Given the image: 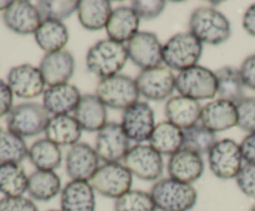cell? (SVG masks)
Here are the masks:
<instances>
[{
  "label": "cell",
  "mask_w": 255,
  "mask_h": 211,
  "mask_svg": "<svg viewBox=\"0 0 255 211\" xmlns=\"http://www.w3.org/2000/svg\"><path fill=\"white\" fill-rule=\"evenodd\" d=\"M189 32L202 44L218 46L228 41L232 35L231 21L219 10L212 6L197 7L188 21Z\"/></svg>",
  "instance_id": "cell-1"
},
{
  "label": "cell",
  "mask_w": 255,
  "mask_h": 211,
  "mask_svg": "<svg viewBox=\"0 0 255 211\" xmlns=\"http://www.w3.org/2000/svg\"><path fill=\"white\" fill-rule=\"evenodd\" d=\"M128 60V52L125 44L104 39L89 49L86 55L87 70L100 79L115 76L121 72Z\"/></svg>",
  "instance_id": "cell-2"
},
{
  "label": "cell",
  "mask_w": 255,
  "mask_h": 211,
  "mask_svg": "<svg viewBox=\"0 0 255 211\" xmlns=\"http://www.w3.org/2000/svg\"><path fill=\"white\" fill-rule=\"evenodd\" d=\"M149 194L159 211H191L198 200V193L192 184L169 176L156 181Z\"/></svg>",
  "instance_id": "cell-3"
},
{
  "label": "cell",
  "mask_w": 255,
  "mask_h": 211,
  "mask_svg": "<svg viewBox=\"0 0 255 211\" xmlns=\"http://www.w3.org/2000/svg\"><path fill=\"white\" fill-rule=\"evenodd\" d=\"M203 54V44L189 31L178 32L163 44V64L172 71L183 70L198 65Z\"/></svg>",
  "instance_id": "cell-4"
},
{
  "label": "cell",
  "mask_w": 255,
  "mask_h": 211,
  "mask_svg": "<svg viewBox=\"0 0 255 211\" xmlns=\"http://www.w3.org/2000/svg\"><path fill=\"white\" fill-rule=\"evenodd\" d=\"M95 94L105 106L117 111L129 108L139 101L141 96L136 79L122 73L100 79Z\"/></svg>",
  "instance_id": "cell-5"
},
{
  "label": "cell",
  "mask_w": 255,
  "mask_h": 211,
  "mask_svg": "<svg viewBox=\"0 0 255 211\" xmlns=\"http://www.w3.org/2000/svg\"><path fill=\"white\" fill-rule=\"evenodd\" d=\"M49 121L50 114L42 104L24 102L12 107L6 116V128L21 138H31L45 133Z\"/></svg>",
  "instance_id": "cell-6"
},
{
  "label": "cell",
  "mask_w": 255,
  "mask_h": 211,
  "mask_svg": "<svg viewBox=\"0 0 255 211\" xmlns=\"http://www.w3.org/2000/svg\"><path fill=\"white\" fill-rule=\"evenodd\" d=\"M176 89L194 101L213 99L217 97L216 72L201 65L183 70L176 76Z\"/></svg>",
  "instance_id": "cell-7"
},
{
  "label": "cell",
  "mask_w": 255,
  "mask_h": 211,
  "mask_svg": "<svg viewBox=\"0 0 255 211\" xmlns=\"http://www.w3.org/2000/svg\"><path fill=\"white\" fill-rule=\"evenodd\" d=\"M133 175L121 163H105L100 165L90 184L96 193L105 198L119 199L132 190Z\"/></svg>",
  "instance_id": "cell-8"
},
{
  "label": "cell",
  "mask_w": 255,
  "mask_h": 211,
  "mask_svg": "<svg viewBox=\"0 0 255 211\" xmlns=\"http://www.w3.org/2000/svg\"><path fill=\"white\" fill-rule=\"evenodd\" d=\"M244 159L241 144L229 138L219 139L208 153V165L214 176L223 180L236 179Z\"/></svg>",
  "instance_id": "cell-9"
},
{
  "label": "cell",
  "mask_w": 255,
  "mask_h": 211,
  "mask_svg": "<svg viewBox=\"0 0 255 211\" xmlns=\"http://www.w3.org/2000/svg\"><path fill=\"white\" fill-rule=\"evenodd\" d=\"M122 161L132 175L141 180L156 183L163 175V156L151 145H132Z\"/></svg>",
  "instance_id": "cell-10"
},
{
  "label": "cell",
  "mask_w": 255,
  "mask_h": 211,
  "mask_svg": "<svg viewBox=\"0 0 255 211\" xmlns=\"http://www.w3.org/2000/svg\"><path fill=\"white\" fill-rule=\"evenodd\" d=\"M134 79L139 94L152 102L169 99L176 89V74L167 66L141 70Z\"/></svg>",
  "instance_id": "cell-11"
},
{
  "label": "cell",
  "mask_w": 255,
  "mask_h": 211,
  "mask_svg": "<svg viewBox=\"0 0 255 211\" xmlns=\"http://www.w3.org/2000/svg\"><path fill=\"white\" fill-rule=\"evenodd\" d=\"M95 149L100 160L105 163H120L131 149V141L125 133L121 123L107 122L97 132Z\"/></svg>",
  "instance_id": "cell-12"
},
{
  "label": "cell",
  "mask_w": 255,
  "mask_h": 211,
  "mask_svg": "<svg viewBox=\"0 0 255 211\" xmlns=\"http://www.w3.org/2000/svg\"><path fill=\"white\" fill-rule=\"evenodd\" d=\"M128 59L141 70L153 69L163 64V44L149 31H138L126 45Z\"/></svg>",
  "instance_id": "cell-13"
},
{
  "label": "cell",
  "mask_w": 255,
  "mask_h": 211,
  "mask_svg": "<svg viewBox=\"0 0 255 211\" xmlns=\"http://www.w3.org/2000/svg\"><path fill=\"white\" fill-rule=\"evenodd\" d=\"M121 126L129 141L137 144L149 141L156 127L153 109L146 102L138 101L122 112Z\"/></svg>",
  "instance_id": "cell-14"
},
{
  "label": "cell",
  "mask_w": 255,
  "mask_h": 211,
  "mask_svg": "<svg viewBox=\"0 0 255 211\" xmlns=\"http://www.w3.org/2000/svg\"><path fill=\"white\" fill-rule=\"evenodd\" d=\"M6 83L12 94L19 98L32 99L41 96L45 92V79L39 67L30 64L17 65L7 72Z\"/></svg>",
  "instance_id": "cell-15"
},
{
  "label": "cell",
  "mask_w": 255,
  "mask_h": 211,
  "mask_svg": "<svg viewBox=\"0 0 255 211\" xmlns=\"http://www.w3.org/2000/svg\"><path fill=\"white\" fill-rule=\"evenodd\" d=\"M65 165L71 180L90 181L100 168V158L94 146L80 141L70 146L65 158Z\"/></svg>",
  "instance_id": "cell-16"
},
{
  "label": "cell",
  "mask_w": 255,
  "mask_h": 211,
  "mask_svg": "<svg viewBox=\"0 0 255 211\" xmlns=\"http://www.w3.org/2000/svg\"><path fill=\"white\" fill-rule=\"evenodd\" d=\"M5 26L19 35L35 34L42 22L36 5L26 0L12 1L11 6L2 14Z\"/></svg>",
  "instance_id": "cell-17"
},
{
  "label": "cell",
  "mask_w": 255,
  "mask_h": 211,
  "mask_svg": "<svg viewBox=\"0 0 255 211\" xmlns=\"http://www.w3.org/2000/svg\"><path fill=\"white\" fill-rule=\"evenodd\" d=\"M199 123L213 133L228 131L238 126L237 104L219 98L208 102L202 108Z\"/></svg>",
  "instance_id": "cell-18"
},
{
  "label": "cell",
  "mask_w": 255,
  "mask_h": 211,
  "mask_svg": "<svg viewBox=\"0 0 255 211\" xmlns=\"http://www.w3.org/2000/svg\"><path fill=\"white\" fill-rule=\"evenodd\" d=\"M167 171L169 178L193 185L204 173L203 158L194 151L182 148L169 156Z\"/></svg>",
  "instance_id": "cell-19"
},
{
  "label": "cell",
  "mask_w": 255,
  "mask_h": 211,
  "mask_svg": "<svg viewBox=\"0 0 255 211\" xmlns=\"http://www.w3.org/2000/svg\"><path fill=\"white\" fill-rule=\"evenodd\" d=\"M39 70L46 86L69 83L75 72V57L66 50L45 54L39 64Z\"/></svg>",
  "instance_id": "cell-20"
},
{
  "label": "cell",
  "mask_w": 255,
  "mask_h": 211,
  "mask_svg": "<svg viewBox=\"0 0 255 211\" xmlns=\"http://www.w3.org/2000/svg\"><path fill=\"white\" fill-rule=\"evenodd\" d=\"M81 97V92L75 84H56L45 89L42 94V106L51 116H66L75 112Z\"/></svg>",
  "instance_id": "cell-21"
},
{
  "label": "cell",
  "mask_w": 255,
  "mask_h": 211,
  "mask_svg": "<svg viewBox=\"0 0 255 211\" xmlns=\"http://www.w3.org/2000/svg\"><path fill=\"white\" fill-rule=\"evenodd\" d=\"M60 210L96 211V191L90 181H69L60 194Z\"/></svg>",
  "instance_id": "cell-22"
},
{
  "label": "cell",
  "mask_w": 255,
  "mask_h": 211,
  "mask_svg": "<svg viewBox=\"0 0 255 211\" xmlns=\"http://www.w3.org/2000/svg\"><path fill=\"white\" fill-rule=\"evenodd\" d=\"M202 108L198 101L184 96H173L164 106L167 121L181 129H188L201 122Z\"/></svg>",
  "instance_id": "cell-23"
},
{
  "label": "cell",
  "mask_w": 255,
  "mask_h": 211,
  "mask_svg": "<svg viewBox=\"0 0 255 211\" xmlns=\"http://www.w3.org/2000/svg\"><path fill=\"white\" fill-rule=\"evenodd\" d=\"M74 117L82 131L99 132L107 123V107L96 94H82L79 106L75 109Z\"/></svg>",
  "instance_id": "cell-24"
},
{
  "label": "cell",
  "mask_w": 255,
  "mask_h": 211,
  "mask_svg": "<svg viewBox=\"0 0 255 211\" xmlns=\"http://www.w3.org/2000/svg\"><path fill=\"white\" fill-rule=\"evenodd\" d=\"M139 22H141V19L131 6L122 5V6L116 7L112 11L106 25L109 39L120 44L128 42L138 32Z\"/></svg>",
  "instance_id": "cell-25"
},
{
  "label": "cell",
  "mask_w": 255,
  "mask_h": 211,
  "mask_svg": "<svg viewBox=\"0 0 255 211\" xmlns=\"http://www.w3.org/2000/svg\"><path fill=\"white\" fill-rule=\"evenodd\" d=\"M45 136L59 146H72L80 143L82 128L74 116H52L45 129Z\"/></svg>",
  "instance_id": "cell-26"
},
{
  "label": "cell",
  "mask_w": 255,
  "mask_h": 211,
  "mask_svg": "<svg viewBox=\"0 0 255 211\" xmlns=\"http://www.w3.org/2000/svg\"><path fill=\"white\" fill-rule=\"evenodd\" d=\"M112 11V4L107 0H81L77 9V17L85 30L99 31L106 29Z\"/></svg>",
  "instance_id": "cell-27"
},
{
  "label": "cell",
  "mask_w": 255,
  "mask_h": 211,
  "mask_svg": "<svg viewBox=\"0 0 255 211\" xmlns=\"http://www.w3.org/2000/svg\"><path fill=\"white\" fill-rule=\"evenodd\" d=\"M37 46L45 54L62 51L70 39L69 30L62 21L44 20L34 34Z\"/></svg>",
  "instance_id": "cell-28"
},
{
  "label": "cell",
  "mask_w": 255,
  "mask_h": 211,
  "mask_svg": "<svg viewBox=\"0 0 255 211\" xmlns=\"http://www.w3.org/2000/svg\"><path fill=\"white\" fill-rule=\"evenodd\" d=\"M61 179L55 171L35 170L29 175L27 194L31 200L46 203L61 194Z\"/></svg>",
  "instance_id": "cell-29"
},
{
  "label": "cell",
  "mask_w": 255,
  "mask_h": 211,
  "mask_svg": "<svg viewBox=\"0 0 255 211\" xmlns=\"http://www.w3.org/2000/svg\"><path fill=\"white\" fill-rule=\"evenodd\" d=\"M148 141L159 154L171 156L183 148V129L168 121L159 122L154 127Z\"/></svg>",
  "instance_id": "cell-30"
},
{
  "label": "cell",
  "mask_w": 255,
  "mask_h": 211,
  "mask_svg": "<svg viewBox=\"0 0 255 211\" xmlns=\"http://www.w3.org/2000/svg\"><path fill=\"white\" fill-rule=\"evenodd\" d=\"M217 97L219 99L238 103L246 97L243 79L239 69L234 66H223L216 71Z\"/></svg>",
  "instance_id": "cell-31"
},
{
  "label": "cell",
  "mask_w": 255,
  "mask_h": 211,
  "mask_svg": "<svg viewBox=\"0 0 255 211\" xmlns=\"http://www.w3.org/2000/svg\"><path fill=\"white\" fill-rule=\"evenodd\" d=\"M27 158L36 170L54 171L61 165L62 151L57 144L47 138H41L31 144Z\"/></svg>",
  "instance_id": "cell-32"
},
{
  "label": "cell",
  "mask_w": 255,
  "mask_h": 211,
  "mask_svg": "<svg viewBox=\"0 0 255 211\" xmlns=\"http://www.w3.org/2000/svg\"><path fill=\"white\" fill-rule=\"evenodd\" d=\"M29 175L20 164H0V193L4 196H24L27 193Z\"/></svg>",
  "instance_id": "cell-33"
},
{
  "label": "cell",
  "mask_w": 255,
  "mask_h": 211,
  "mask_svg": "<svg viewBox=\"0 0 255 211\" xmlns=\"http://www.w3.org/2000/svg\"><path fill=\"white\" fill-rule=\"evenodd\" d=\"M29 154L24 138L7 128H0V164H20Z\"/></svg>",
  "instance_id": "cell-34"
},
{
  "label": "cell",
  "mask_w": 255,
  "mask_h": 211,
  "mask_svg": "<svg viewBox=\"0 0 255 211\" xmlns=\"http://www.w3.org/2000/svg\"><path fill=\"white\" fill-rule=\"evenodd\" d=\"M217 141L218 139L216 133L207 129L201 123H197L196 126L183 131V148L199 155L208 154Z\"/></svg>",
  "instance_id": "cell-35"
},
{
  "label": "cell",
  "mask_w": 255,
  "mask_h": 211,
  "mask_svg": "<svg viewBox=\"0 0 255 211\" xmlns=\"http://www.w3.org/2000/svg\"><path fill=\"white\" fill-rule=\"evenodd\" d=\"M80 1L76 0H49V1H37L36 7L44 20H56L64 21L71 16L79 9Z\"/></svg>",
  "instance_id": "cell-36"
},
{
  "label": "cell",
  "mask_w": 255,
  "mask_h": 211,
  "mask_svg": "<svg viewBox=\"0 0 255 211\" xmlns=\"http://www.w3.org/2000/svg\"><path fill=\"white\" fill-rule=\"evenodd\" d=\"M114 211H157V208L149 193L129 190L115 200Z\"/></svg>",
  "instance_id": "cell-37"
},
{
  "label": "cell",
  "mask_w": 255,
  "mask_h": 211,
  "mask_svg": "<svg viewBox=\"0 0 255 211\" xmlns=\"http://www.w3.org/2000/svg\"><path fill=\"white\" fill-rule=\"evenodd\" d=\"M238 127L248 134L255 133V97H244L237 103Z\"/></svg>",
  "instance_id": "cell-38"
},
{
  "label": "cell",
  "mask_w": 255,
  "mask_h": 211,
  "mask_svg": "<svg viewBox=\"0 0 255 211\" xmlns=\"http://www.w3.org/2000/svg\"><path fill=\"white\" fill-rule=\"evenodd\" d=\"M139 19L153 20L161 16L166 9V1L163 0H134L131 4Z\"/></svg>",
  "instance_id": "cell-39"
},
{
  "label": "cell",
  "mask_w": 255,
  "mask_h": 211,
  "mask_svg": "<svg viewBox=\"0 0 255 211\" xmlns=\"http://www.w3.org/2000/svg\"><path fill=\"white\" fill-rule=\"evenodd\" d=\"M239 190L249 199L255 200V164L246 163L236 178Z\"/></svg>",
  "instance_id": "cell-40"
},
{
  "label": "cell",
  "mask_w": 255,
  "mask_h": 211,
  "mask_svg": "<svg viewBox=\"0 0 255 211\" xmlns=\"http://www.w3.org/2000/svg\"><path fill=\"white\" fill-rule=\"evenodd\" d=\"M0 211H39L30 198L25 196H4L0 199Z\"/></svg>",
  "instance_id": "cell-41"
},
{
  "label": "cell",
  "mask_w": 255,
  "mask_h": 211,
  "mask_svg": "<svg viewBox=\"0 0 255 211\" xmlns=\"http://www.w3.org/2000/svg\"><path fill=\"white\" fill-rule=\"evenodd\" d=\"M239 72H241L244 86L255 91V54L249 55L244 59L239 67Z\"/></svg>",
  "instance_id": "cell-42"
},
{
  "label": "cell",
  "mask_w": 255,
  "mask_h": 211,
  "mask_svg": "<svg viewBox=\"0 0 255 211\" xmlns=\"http://www.w3.org/2000/svg\"><path fill=\"white\" fill-rule=\"evenodd\" d=\"M12 94L9 84L0 79V118L7 116L12 109Z\"/></svg>",
  "instance_id": "cell-43"
},
{
  "label": "cell",
  "mask_w": 255,
  "mask_h": 211,
  "mask_svg": "<svg viewBox=\"0 0 255 211\" xmlns=\"http://www.w3.org/2000/svg\"><path fill=\"white\" fill-rule=\"evenodd\" d=\"M241 150L246 163L255 164V133L244 137L241 141Z\"/></svg>",
  "instance_id": "cell-44"
},
{
  "label": "cell",
  "mask_w": 255,
  "mask_h": 211,
  "mask_svg": "<svg viewBox=\"0 0 255 211\" xmlns=\"http://www.w3.org/2000/svg\"><path fill=\"white\" fill-rule=\"evenodd\" d=\"M242 25L247 34L255 37V2L246 10L242 19Z\"/></svg>",
  "instance_id": "cell-45"
},
{
  "label": "cell",
  "mask_w": 255,
  "mask_h": 211,
  "mask_svg": "<svg viewBox=\"0 0 255 211\" xmlns=\"http://www.w3.org/2000/svg\"><path fill=\"white\" fill-rule=\"evenodd\" d=\"M11 4H12V1H6V0H5V1H2V0H0V11L5 12L10 6H11Z\"/></svg>",
  "instance_id": "cell-46"
},
{
  "label": "cell",
  "mask_w": 255,
  "mask_h": 211,
  "mask_svg": "<svg viewBox=\"0 0 255 211\" xmlns=\"http://www.w3.org/2000/svg\"><path fill=\"white\" fill-rule=\"evenodd\" d=\"M249 211H255V205L252 206V208H251V210H249Z\"/></svg>",
  "instance_id": "cell-47"
},
{
  "label": "cell",
  "mask_w": 255,
  "mask_h": 211,
  "mask_svg": "<svg viewBox=\"0 0 255 211\" xmlns=\"http://www.w3.org/2000/svg\"><path fill=\"white\" fill-rule=\"evenodd\" d=\"M47 211H61V210H57V209H51V210H47Z\"/></svg>",
  "instance_id": "cell-48"
}]
</instances>
